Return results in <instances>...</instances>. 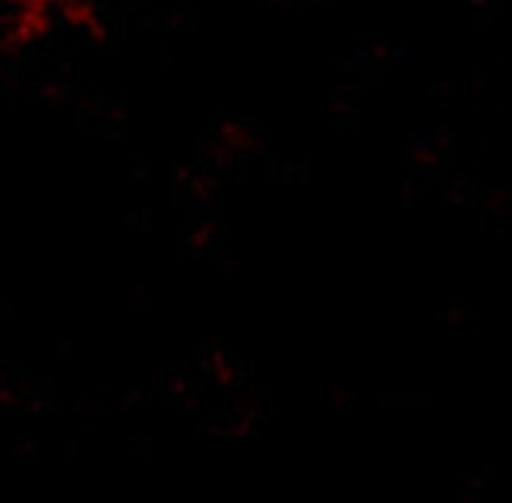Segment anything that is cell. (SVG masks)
Wrapping results in <instances>:
<instances>
[{
    "label": "cell",
    "mask_w": 512,
    "mask_h": 503,
    "mask_svg": "<svg viewBox=\"0 0 512 503\" xmlns=\"http://www.w3.org/2000/svg\"><path fill=\"white\" fill-rule=\"evenodd\" d=\"M57 29V13L45 7H10L0 19V48L16 54L35 48Z\"/></svg>",
    "instance_id": "1"
},
{
    "label": "cell",
    "mask_w": 512,
    "mask_h": 503,
    "mask_svg": "<svg viewBox=\"0 0 512 503\" xmlns=\"http://www.w3.org/2000/svg\"><path fill=\"white\" fill-rule=\"evenodd\" d=\"M57 16H61V23L76 29V32H102V16L98 10L89 4V0H64L61 7H57Z\"/></svg>",
    "instance_id": "2"
},
{
    "label": "cell",
    "mask_w": 512,
    "mask_h": 503,
    "mask_svg": "<svg viewBox=\"0 0 512 503\" xmlns=\"http://www.w3.org/2000/svg\"><path fill=\"white\" fill-rule=\"evenodd\" d=\"M0 4H4L7 10L10 7H45V10H57L64 4V0H0Z\"/></svg>",
    "instance_id": "3"
}]
</instances>
